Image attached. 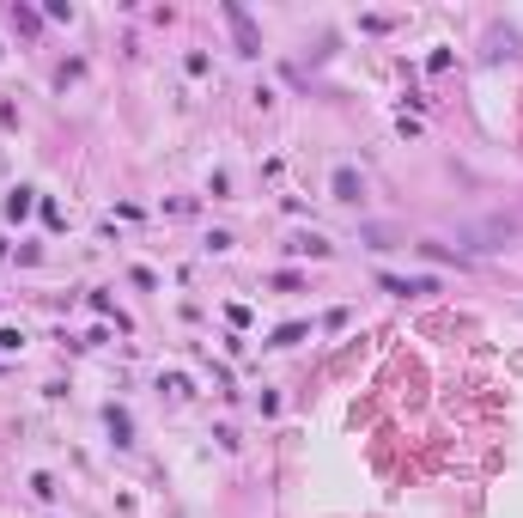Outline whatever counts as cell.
Masks as SVG:
<instances>
[{
	"label": "cell",
	"instance_id": "3",
	"mask_svg": "<svg viewBox=\"0 0 523 518\" xmlns=\"http://www.w3.org/2000/svg\"><path fill=\"white\" fill-rule=\"evenodd\" d=\"M6 213H13V220H25V213H30V189H13V201H6Z\"/></svg>",
	"mask_w": 523,
	"mask_h": 518
},
{
	"label": "cell",
	"instance_id": "1",
	"mask_svg": "<svg viewBox=\"0 0 523 518\" xmlns=\"http://www.w3.org/2000/svg\"><path fill=\"white\" fill-rule=\"evenodd\" d=\"M359 196H365L359 171H353V165H341V171H335V201H359Z\"/></svg>",
	"mask_w": 523,
	"mask_h": 518
},
{
	"label": "cell",
	"instance_id": "2",
	"mask_svg": "<svg viewBox=\"0 0 523 518\" xmlns=\"http://www.w3.org/2000/svg\"><path fill=\"white\" fill-rule=\"evenodd\" d=\"M104 421H110V433H116V445H134V439H128V433H134V427H128V415H122V409H110Z\"/></svg>",
	"mask_w": 523,
	"mask_h": 518
}]
</instances>
